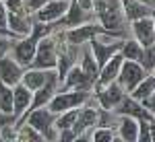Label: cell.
Masks as SVG:
<instances>
[{"label": "cell", "mask_w": 155, "mask_h": 142, "mask_svg": "<svg viewBox=\"0 0 155 142\" xmlns=\"http://www.w3.org/2000/svg\"><path fill=\"white\" fill-rule=\"evenodd\" d=\"M21 2H23V6H25V11H27V14L33 19V14H35V12L39 11L41 6H44V2H46V0H21Z\"/></svg>", "instance_id": "30"}, {"label": "cell", "mask_w": 155, "mask_h": 142, "mask_svg": "<svg viewBox=\"0 0 155 142\" xmlns=\"http://www.w3.org/2000/svg\"><path fill=\"white\" fill-rule=\"evenodd\" d=\"M153 101H155V95H153V93L147 95V97H143V99H139V103H141V105H143L147 111H151V113H153V109H155Z\"/></svg>", "instance_id": "33"}, {"label": "cell", "mask_w": 155, "mask_h": 142, "mask_svg": "<svg viewBox=\"0 0 155 142\" xmlns=\"http://www.w3.org/2000/svg\"><path fill=\"white\" fill-rule=\"evenodd\" d=\"M139 2H143V4H147V6H153L155 0H139Z\"/></svg>", "instance_id": "36"}, {"label": "cell", "mask_w": 155, "mask_h": 142, "mask_svg": "<svg viewBox=\"0 0 155 142\" xmlns=\"http://www.w3.org/2000/svg\"><path fill=\"white\" fill-rule=\"evenodd\" d=\"M93 17L104 29L116 37H126V19L122 12V2L120 0H93Z\"/></svg>", "instance_id": "1"}, {"label": "cell", "mask_w": 155, "mask_h": 142, "mask_svg": "<svg viewBox=\"0 0 155 142\" xmlns=\"http://www.w3.org/2000/svg\"><path fill=\"white\" fill-rule=\"evenodd\" d=\"M54 118H56V113H52L48 107L44 105V107L33 109V111H27L23 118H19L15 121V128L21 126V124H29L33 130H37L41 134L44 140H56L58 132L54 128Z\"/></svg>", "instance_id": "2"}, {"label": "cell", "mask_w": 155, "mask_h": 142, "mask_svg": "<svg viewBox=\"0 0 155 142\" xmlns=\"http://www.w3.org/2000/svg\"><path fill=\"white\" fill-rule=\"evenodd\" d=\"M97 115H99V105H93L91 103V97L89 101L83 103V105L77 109V119L72 124V132L77 138H83L89 130H93L97 126Z\"/></svg>", "instance_id": "7"}, {"label": "cell", "mask_w": 155, "mask_h": 142, "mask_svg": "<svg viewBox=\"0 0 155 142\" xmlns=\"http://www.w3.org/2000/svg\"><path fill=\"white\" fill-rule=\"evenodd\" d=\"M6 17H8V11L4 6V0H0V27H6Z\"/></svg>", "instance_id": "35"}, {"label": "cell", "mask_w": 155, "mask_h": 142, "mask_svg": "<svg viewBox=\"0 0 155 142\" xmlns=\"http://www.w3.org/2000/svg\"><path fill=\"white\" fill-rule=\"evenodd\" d=\"M137 142H153V119H139Z\"/></svg>", "instance_id": "27"}, {"label": "cell", "mask_w": 155, "mask_h": 142, "mask_svg": "<svg viewBox=\"0 0 155 142\" xmlns=\"http://www.w3.org/2000/svg\"><path fill=\"white\" fill-rule=\"evenodd\" d=\"M93 14L91 12H85L77 0H68V6H66V12L60 17L56 23H52V29L54 31H64V29H71V27H77V25H83L87 21H91Z\"/></svg>", "instance_id": "9"}, {"label": "cell", "mask_w": 155, "mask_h": 142, "mask_svg": "<svg viewBox=\"0 0 155 142\" xmlns=\"http://www.w3.org/2000/svg\"><path fill=\"white\" fill-rule=\"evenodd\" d=\"M130 29H132L134 39L143 47L155 43V21H153V17H143V19L130 21Z\"/></svg>", "instance_id": "12"}, {"label": "cell", "mask_w": 155, "mask_h": 142, "mask_svg": "<svg viewBox=\"0 0 155 142\" xmlns=\"http://www.w3.org/2000/svg\"><path fill=\"white\" fill-rule=\"evenodd\" d=\"M15 140H23V142H39L44 140L41 138V134L37 130H33L29 124H21V126H17V138Z\"/></svg>", "instance_id": "24"}, {"label": "cell", "mask_w": 155, "mask_h": 142, "mask_svg": "<svg viewBox=\"0 0 155 142\" xmlns=\"http://www.w3.org/2000/svg\"><path fill=\"white\" fill-rule=\"evenodd\" d=\"M31 21H33V19H29V17H21V14L8 12V17H6V29H11L17 37H23V35L29 33Z\"/></svg>", "instance_id": "20"}, {"label": "cell", "mask_w": 155, "mask_h": 142, "mask_svg": "<svg viewBox=\"0 0 155 142\" xmlns=\"http://www.w3.org/2000/svg\"><path fill=\"white\" fill-rule=\"evenodd\" d=\"M147 76V70L141 66V62H134V60H122L120 64L118 76H116V83L124 89V93L128 95L134 89V84L139 80H143Z\"/></svg>", "instance_id": "5"}, {"label": "cell", "mask_w": 155, "mask_h": 142, "mask_svg": "<svg viewBox=\"0 0 155 142\" xmlns=\"http://www.w3.org/2000/svg\"><path fill=\"white\" fill-rule=\"evenodd\" d=\"M12 41H15V39H11V37L0 35V58H2V56H6V54H11Z\"/></svg>", "instance_id": "31"}, {"label": "cell", "mask_w": 155, "mask_h": 142, "mask_svg": "<svg viewBox=\"0 0 155 142\" xmlns=\"http://www.w3.org/2000/svg\"><path fill=\"white\" fill-rule=\"evenodd\" d=\"M4 6H6V11L12 12V14H21V17H29L27 11H25L23 2L21 0H4ZM31 19V17H29Z\"/></svg>", "instance_id": "29"}, {"label": "cell", "mask_w": 155, "mask_h": 142, "mask_svg": "<svg viewBox=\"0 0 155 142\" xmlns=\"http://www.w3.org/2000/svg\"><path fill=\"white\" fill-rule=\"evenodd\" d=\"M31 95L33 93H31L27 87H23L21 83L12 84V113H15L17 119L27 111V107L31 103Z\"/></svg>", "instance_id": "16"}, {"label": "cell", "mask_w": 155, "mask_h": 142, "mask_svg": "<svg viewBox=\"0 0 155 142\" xmlns=\"http://www.w3.org/2000/svg\"><path fill=\"white\" fill-rule=\"evenodd\" d=\"M89 97H91V91H74V89H71V91H56L46 107L52 113H60V111H66V109L81 107L83 103L89 101Z\"/></svg>", "instance_id": "3"}, {"label": "cell", "mask_w": 155, "mask_h": 142, "mask_svg": "<svg viewBox=\"0 0 155 142\" xmlns=\"http://www.w3.org/2000/svg\"><path fill=\"white\" fill-rule=\"evenodd\" d=\"M41 37H37L35 33H27V35L19 37V39H15L12 41V47H11V56L23 68H29V64H31V60H33V54H35V47H37V41H39Z\"/></svg>", "instance_id": "8"}, {"label": "cell", "mask_w": 155, "mask_h": 142, "mask_svg": "<svg viewBox=\"0 0 155 142\" xmlns=\"http://www.w3.org/2000/svg\"><path fill=\"white\" fill-rule=\"evenodd\" d=\"M141 66H143L147 72H153V70H155V47H153V46H147V47L143 49Z\"/></svg>", "instance_id": "28"}, {"label": "cell", "mask_w": 155, "mask_h": 142, "mask_svg": "<svg viewBox=\"0 0 155 142\" xmlns=\"http://www.w3.org/2000/svg\"><path fill=\"white\" fill-rule=\"evenodd\" d=\"M17 118L12 115V113H4V111H0V130L4 128V126H8V124H15Z\"/></svg>", "instance_id": "34"}, {"label": "cell", "mask_w": 155, "mask_h": 142, "mask_svg": "<svg viewBox=\"0 0 155 142\" xmlns=\"http://www.w3.org/2000/svg\"><path fill=\"white\" fill-rule=\"evenodd\" d=\"M114 115H130V118H137V119H153V113L147 111L137 99H132L130 95H124L120 99V103L114 109H112Z\"/></svg>", "instance_id": "11"}, {"label": "cell", "mask_w": 155, "mask_h": 142, "mask_svg": "<svg viewBox=\"0 0 155 142\" xmlns=\"http://www.w3.org/2000/svg\"><path fill=\"white\" fill-rule=\"evenodd\" d=\"M23 70H25V68L15 58H12L11 54H6V56H2V58H0V83L8 84V87L17 84L19 80H21Z\"/></svg>", "instance_id": "14"}, {"label": "cell", "mask_w": 155, "mask_h": 142, "mask_svg": "<svg viewBox=\"0 0 155 142\" xmlns=\"http://www.w3.org/2000/svg\"><path fill=\"white\" fill-rule=\"evenodd\" d=\"M46 76H48V70H39V68H25L23 74H21V80L19 83L23 84V87H27L31 93L33 91H37L41 84L46 83Z\"/></svg>", "instance_id": "19"}, {"label": "cell", "mask_w": 155, "mask_h": 142, "mask_svg": "<svg viewBox=\"0 0 155 142\" xmlns=\"http://www.w3.org/2000/svg\"><path fill=\"white\" fill-rule=\"evenodd\" d=\"M31 68H39V70H50V68H56V39L54 35L41 37L37 41L35 54H33V60L29 64Z\"/></svg>", "instance_id": "4"}, {"label": "cell", "mask_w": 155, "mask_h": 142, "mask_svg": "<svg viewBox=\"0 0 155 142\" xmlns=\"http://www.w3.org/2000/svg\"><path fill=\"white\" fill-rule=\"evenodd\" d=\"M91 138H93V142H112V140H116L114 126H95Z\"/></svg>", "instance_id": "26"}, {"label": "cell", "mask_w": 155, "mask_h": 142, "mask_svg": "<svg viewBox=\"0 0 155 142\" xmlns=\"http://www.w3.org/2000/svg\"><path fill=\"white\" fill-rule=\"evenodd\" d=\"M0 111L12 113V87H8L4 83H0Z\"/></svg>", "instance_id": "25"}, {"label": "cell", "mask_w": 155, "mask_h": 142, "mask_svg": "<svg viewBox=\"0 0 155 142\" xmlns=\"http://www.w3.org/2000/svg\"><path fill=\"white\" fill-rule=\"evenodd\" d=\"M120 2H122V12L126 23L143 19V17H153V6H147L139 0H120Z\"/></svg>", "instance_id": "17"}, {"label": "cell", "mask_w": 155, "mask_h": 142, "mask_svg": "<svg viewBox=\"0 0 155 142\" xmlns=\"http://www.w3.org/2000/svg\"><path fill=\"white\" fill-rule=\"evenodd\" d=\"M79 66H81V70H83L85 74H87V76H89L93 83H95L99 68H97L95 60H93V56H91V52H89V49H85L83 54H81V64H79Z\"/></svg>", "instance_id": "23"}, {"label": "cell", "mask_w": 155, "mask_h": 142, "mask_svg": "<svg viewBox=\"0 0 155 142\" xmlns=\"http://www.w3.org/2000/svg\"><path fill=\"white\" fill-rule=\"evenodd\" d=\"M68 0H46L44 6L33 14V21H41V23H56L60 17L66 12Z\"/></svg>", "instance_id": "13"}, {"label": "cell", "mask_w": 155, "mask_h": 142, "mask_svg": "<svg viewBox=\"0 0 155 142\" xmlns=\"http://www.w3.org/2000/svg\"><path fill=\"white\" fill-rule=\"evenodd\" d=\"M116 140L124 142H137V132H139V119L130 115H120L118 126H116Z\"/></svg>", "instance_id": "18"}, {"label": "cell", "mask_w": 155, "mask_h": 142, "mask_svg": "<svg viewBox=\"0 0 155 142\" xmlns=\"http://www.w3.org/2000/svg\"><path fill=\"white\" fill-rule=\"evenodd\" d=\"M122 54L120 52H116L112 58H107V62L99 68V72H97V80L93 87H106V84L114 83L116 80V76H118V70H120V64H122Z\"/></svg>", "instance_id": "15"}, {"label": "cell", "mask_w": 155, "mask_h": 142, "mask_svg": "<svg viewBox=\"0 0 155 142\" xmlns=\"http://www.w3.org/2000/svg\"><path fill=\"white\" fill-rule=\"evenodd\" d=\"M58 140L62 142H71V140H77V136H74V132L72 128H66V130H58V136H56Z\"/></svg>", "instance_id": "32"}, {"label": "cell", "mask_w": 155, "mask_h": 142, "mask_svg": "<svg viewBox=\"0 0 155 142\" xmlns=\"http://www.w3.org/2000/svg\"><path fill=\"white\" fill-rule=\"evenodd\" d=\"M99 33H110V31L104 29L99 23H93V21H87V23H83V25H77V27H71V29H64V31H62V35H64V39H66L68 43L79 46V47L83 46V43H87L91 37L99 35ZM110 35H114V33H110Z\"/></svg>", "instance_id": "6"}, {"label": "cell", "mask_w": 155, "mask_h": 142, "mask_svg": "<svg viewBox=\"0 0 155 142\" xmlns=\"http://www.w3.org/2000/svg\"><path fill=\"white\" fill-rule=\"evenodd\" d=\"M151 93H155V76H153V72H147V76L134 84V89L128 95L139 101V99H143V97H147V95H151Z\"/></svg>", "instance_id": "22"}, {"label": "cell", "mask_w": 155, "mask_h": 142, "mask_svg": "<svg viewBox=\"0 0 155 142\" xmlns=\"http://www.w3.org/2000/svg\"><path fill=\"white\" fill-rule=\"evenodd\" d=\"M124 95H126L124 89H122L116 80L106 84V87H93V91H91L93 101H97V105L101 107V109H107V111H112L114 107L118 105L120 99H122Z\"/></svg>", "instance_id": "10"}, {"label": "cell", "mask_w": 155, "mask_h": 142, "mask_svg": "<svg viewBox=\"0 0 155 142\" xmlns=\"http://www.w3.org/2000/svg\"><path fill=\"white\" fill-rule=\"evenodd\" d=\"M143 49L145 47L132 37V39H128V37H124L122 39V46H120V54H122V58L124 60H134V62H141V58H143Z\"/></svg>", "instance_id": "21"}]
</instances>
